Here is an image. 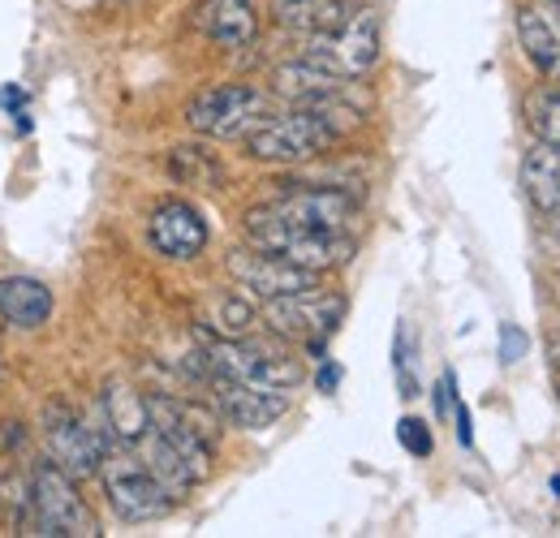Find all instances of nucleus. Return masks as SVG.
I'll return each instance as SVG.
<instances>
[{
    "label": "nucleus",
    "mask_w": 560,
    "mask_h": 538,
    "mask_svg": "<svg viewBox=\"0 0 560 538\" xmlns=\"http://www.w3.org/2000/svg\"><path fill=\"white\" fill-rule=\"evenodd\" d=\"M195 31L220 48H246L259 35V13L250 0H203L195 9Z\"/></svg>",
    "instance_id": "f3484780"
},
{
    "label": "nucleus",
    "mask_w": 560,
    "mask_h": 538,
    "mask_svg": "<svg viewBox=\"0 0 560 538\" xmlns=\"http://www.w3.org/2000/svg\"><path fill=\"white\" fill-rule=\"evenodd\" d=\"M522 186L526 199L535 202L544 215H560V147L535 142L522 160Z\"/></svg>",
    "instance_id": "412c9836"
},
{
    "label": "nucleus",
    "mask_w": 560,
    "mask_h": 538,
    "mask_svg": "<svg viewBox=\"0 0 560 538\" xmlns=\"http://www.w3.org/2000/svg\"><path fill=\"white\" fill-rule=\"evenodd\" d=\"M341 384V366H332V362H324V371H319V388L324 393H332Z\"/></svg>",
    "instance_id": "cd10ccee"
},
{
    "label": "nucleus",
    "mask_w": 560,
    "mask_h": 538,
    "mask_svg": "<svg viewBox=\"0 0 560 538\" xmlns=\"http://www.w3.org/2000/svg\"><path fill=\"white\" fill-rule=\"evenodd\" d=\"M147 237H151V246H155L164 259L190 264V259H199L203 246H208V220L199 215V207H190L186 199H168L151 211Z\"/></svg>",
    "instance_id": "4468645a"
},
{
    "label": "nucleus",
    "mask_w": 560,
    "mask_h": 538,
    "mask_svg": "<svg viewBox=\"0 0 560 538\" xmlns=\"http://www.w3.org/2000/svg\"><path fill=\"white\" fill-rule=\"evenodd\" d=\"M255 324V311H250V302L246 297H237V293H224V297H215L208 311V328L215 337H246V328Z\"/></svg>",
    "instance_id": "5701e85b"
},
{
    "label": "nucleus",
    "mask_w": 560,
    "mask_h": 538,
    "mask_svg": "<svg viewBox=\"0 0 560 538\" xmlns=\"http://www.w3.org/2000/svg\"><path fill=\"white\" fill-rule=\"evenodd\" d=\"M346 319V297L328 293V289H302V293H284L264 302V324L284 340L306 344L311 353H324L328 337L341 328Z\"/></svg>",
    "instance_id": "423d86ee"
},
{
    "label": "nucleus",
    "mask_w": 560,
    "mask_h": 538,
    "mask_svg": "<svg viewBox=\"0 0 560 538\" xmlns=\"http://www.w3.org/2000/svg\"><path fill=\"white\" fill-rule=\"evenodd\" d=\"M208 384H211L215 413H220L229 426H242V431H268L272 422L284 418V409H289V393L255 388V384L224 379V375H211Z\"/></svg>",
    "instance_id": "ddd939ff"
},
{
    "label": "nucleus",
    "mask_w": 560,
    "mask_h": 538,
    "mask_svg": "<svg viewBox=\"0 0 560 538\" xmlns=\"http://www.w3.org/2000/svg\"><path fill=\"white\" fill-rule=\"evenodd\" d=\"M453 418H457V440L470 448V444H475V431H470V409L462 405V397L453 401Z\"/></svg>",
    "instance_id": "bb28decb"
},
{
    "label": "nucleus",
    "mask_w": 560,
    "mask_h": 538,
    "mask_svg": "<svg viewBox=\"0 0 560 538\" xmlns=\"http://www.w3.org/2000/svg\"><path fill=\"white\" fill-rule=\"evenodd\" d=\"M31 526L35 535L52 538H91L100 535L91 508L82 504L73 478L57 461H39L31 470Z\"/></svg>",
    "instance_id": "39448f33"
},
{
    "label": "nucleus",
    "mask_w": 560,
    "mask_h": 538,
    "mask_svg": "<svg viewBox=\"0 0 560 538\" xmlns=\"http://www.w3.org/2000/svg\"><path fill=\"white\" fill-rule=\"evenodd\" d=\"M229 271L233 280L242 284V293L259 297V302H272V297H284V293H302V289H315L319 276L280 255H268V250H233L229 255Z\"/></svg>",
    "instance_id": "f8f14e48"
},
{
    "label": "nucleus",
    "mask_w": 560,
    "mask_h": 538,
    "mask_svg": "<svg viewBox=\"0 0 560 538\" xmlns=\"http://www.w3.org/2000/svg\"><path fill=\"white\" fill-rule=\"evenodd\" d=\"M315 66H324L337 78H362L366 69L380 61V17L371 9H358L350 22H341L337 31H324V35H311L306 52Z\"/></svg>",
    "instance_id": "9d476101"
},
{
    "label": "nucleus",
    "mask_w": 560,
    "mask_h": 538,
    "mask_svg": "<svg viewBox=\"0 0 560 538\" xmlns=\"http://www.w3.org/2000/svg\"><path fill=\"white\" fill-rule=\"evenodd\" d=\"M203 375H224V379H242V384H255V388H272V393H293L302 384V362L268 349V344H255L246 337H215L203 344Z\"/></svg>",
    "instance_id": "7ed1b4c3"
},
{
    "label": "nucleus",
    "mask_w": 560,
    "mask_h": 538,
    "mask_svg": "<svg viewBox=\"0 0 560 538\" xmlns=\"http://www.w3.org/2000/svg\"><path fill=\"white\" fill-rule=\"evenodd\" d=\"M272 13L284 31L324 35V31H337L341 22H350L358 13V0H272Z\"/></svg>",
    "instance_id": "6ab92c4d"
},
{
    "label": "nucleus",
    "mask_w": 560,
    "mask_h": 538,
    "mask_svg": "<svg viewBox=\"0 0 560 538\" xmlns=\"http://www.w3.org/2000/svg\"><path fill=\"white\" fill-rule=\"evenodd\" d=\"M147 413H151V431L177 448V457L195 470L199 482H208L211 461H215V440H220V418L203 413L199 405L177 401V397H147Z\"/></svg>",
    "instance_id": "6e6552de"
},
{
    "label": "nucleus",
    "mask_w": 560,
    "mask_h": 538,
    "mask_svg": "<svg viewBox=\"0 0 560 538\" xmlns=\"http://www.w3.org/2000/svg\"><path fill=\"white\" fill-rule=\"evenodd\" d=\"M100 431L108 444L117 448H135L147 426H151V413H147V397H139L130 384H108L100 393V413H95Z\"/></svg>",
    "instance_id": "dca6fc26"
},
{
    "label": "nucleus",
    "mask_w": 560,
    "mask_h": 538,
    "mask_svg": "<svg viewBox=\"0 0 560 538\" xmlns=\"http://www.w3.org/2000/svg\"><path fill=\"white\" fill-rule=\"evenodd\" d=\"M358 121H362L358 108H350L341 95H328L315 104H298L289 113H272L246 138V151L255 160H268V164H302V160L324 155Z\"/></svg>",
    "instance_id": "f257e3e1"
},
{
    "label": "nucleus",
    "mask_w": 560,
    "mask_h": 538,
    "mask_svg": "<svg viewBox=\"0 0 560 538\" xmlns=\"http://www.w3.org/2000/svg\"><path fill=\"white\" fill-rule=\"evenodd\" d=\"M168 177L182 186H199V190H220L224 186V164L203 151V147H173L168 151Z\"/></svg>",
    "instance_id": "4be33fe9"
},
{
    "label": "nucleus",
    "mask_w": 560,
    "mask_h": 538,
    "mask_svg": "<svg viewBox=\"0 0 560 538\" xmlns=\"http://www.w3.org/2000/svg\"><path fill=\"white\" fill-rule=\"evenodd\" d=\"M268 207L293 224L324 229V233H353V237H358V220H362V202L337 186H298V190H284Z\"/></svg>",
    "instance_id": "9b49d317"
},
{
    "label": "nucleus",
    "mask_w": 560,
    "mask_h": 538,
    "mask_svg": "<svg viewBox=\"0 0 560 538\" xmlns=\"http://www.w3.org/2000/svg\"><path fill=\"white\" fill-rule=\"evenodd\" d=\"M526 349H530V337H526L517 324H504V328H500V362H504V366L522 362Z\"/></svg>",
    "instance_id": "a878e982"
},
{
    "label": "nucleus",
    "mask_w": 560,
    "mask_h": 538,
    "mask_svg": "<svg viewBox=\"0 0 560 538\" xmlns=\"http://www.w3.org/2000/svg\"><path fill=\"white\" fill-rule=\"evenodd\" d=\"M517 39H522V52L530 57V66L560 86V0L526 4L517 13Z\"/></svg>",
    "instance_id": "2eb2a0df"
},
{
    "label": "nucleus",
    "mask_w": 560,
    "mask_h": 538,
    "mask_svg": "<svg viewBox=\"0 0 560 538\" xmlns=\"http://www.w3.org/2000/svg\"><path fill=\"white\" fill-rule=\"evenodd\" d=\"M272 117V100L259 86H242V82H224L208 86L186 104V126L203 138H250L264 121Z\"/></svg>",
    "instance_id": "20e7f679"
},
{
    "label": "nucleus",
    "mask_w": 560,
    "mask_h": 538,
    "mask_svg": "<svg viewBox=\"0 0 560 538\" xmlns=\"http://www.w3.org/2000/svg\"><path fill=\"white\" fill-rule=\"evenodd\" d=\"M272 91L284 95V100H298V104H315V100L341 95L346 91V78H337V73H328L324 66H315L311 57H298L289 66H277Z\"/></svg>",
    "instance_id": "aec40b11"
},
{
    "label": "nucleus",
    "mask_w": 560,
    "mask_h": 538,
    "mask_svg": "<svg viewBox=\"0 0 560 538\" xmlns=\"http://www.w3.org/2000/svg\"><path fill=\"white\" fill-rule=\"evenodd\" d=\"M526 117H530V130H535L539 142L560 147V91H539V95H530Z\"/></svg>",
    "instance_id": "b1692460"
},
{
    "label": "nucleus",
    "mask_w": 560,
    "mask_h": 538,
    "mask_svg": "<svg viewBox=\"0 0 560 538\" xmlns=\"http://www.w3.org/2000/svg\"><path fill=\"white\" fill-rule=\"evenodd\" d=\"M39 431H44V448H48V461H57L70 478H95L104 470V457H108V440L100 431V422H91L86 413H78L73 405L52 401L39 418Z\"/></svg>",
    "instance_id": "0eeeda50"
},
{
    "label": "nucleus",
    "mask_w": 560,
    "mask_h": 538,
    "mask_svg": "<svg viewBox=\"0 0 560 538\" xmlns=\"http://www.w3.org/2000/svg\"><path fill=\"white\" fill-rule=\"evenodd\" d=\"M246 237H250V246H259L268 255H280V259L315 271V276L346 268L353 259V250H358L353 233H324V229L293 224V220L277 215L268 202L246 211Z\"/></svg>",
    "instance_id": "f03ea898"
},
{
    "label": "nucleus",
    "mask_w": 560,
    "mask_h": 538,
    "mask_svg": "<svg viewBox=\"0 0 560 538\" xmlns=\"http://www.w3.org/2000/svg\"><path fill=\"white\" fill-rule=\"evenodd\" d=\"M52 315V289L35 276H4L0 280V319L9 328H22V332H35L44 328Z\"/></svg>",
    "instance_id": "a211bd4d"
},
{
    "label": "nucleus",
    "mask_w": 560,
    "mask_h": 538,
    "mask_svg": "<svg viewBox=\"0 0 560 538\" xmlns=\"http://www.w3.org/2000/svg\"><path fill=\"white\" fill-rule=\"evenodd\" d=\"M104 495L113 504V513L121 522H160L173 513V491L147 470L142 457H130V453H108L104 457Z\"/></svg>",
    "instance_id": "1a4fd4ad"
},
{
    "label": "nucleus",
    "mask_w": 560,
    "mask_h": 538,
    "mask_svg": "<svg viewBox=\"0 0 560 538\" xmlns=\"http://www.w3.org/2000/svg\"><path fill=\"white\" fill-rule=\"evenodd\" d=\"M397 440H401V448H406L410 457H431V448H435L431 426H427L422 418H401V422H397Z\"/></svg>",
    "instance_id": "393cba45"
},
{
    "label": "nucleus",
    "mask_w": 560,
    "mask_h": 538,
    "mask_svg": "<svg viewBox=\"0 0 560 538\" xmlns=\"http://www.w3.org/2000/svg\"><path fill=\"white\" fill-rule=\"evenodd\" d=\"M557 379H560V353H557Z\"/></svg>",
    "instance_id": "c85d7f7f"
}]
</instances>
